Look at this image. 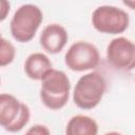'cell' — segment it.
Here are the masks:
<instances>
[{
	"label": "cell",
	"instance_id": "cell-1",
	"mask_svg": "<svg viewBox=\"0 0 135 135\" xmlns=\"http://www.w3.org/2000/svg\"><path fill=\"white\" fill-rule=\"evenodd\" d=\"M40 99L50 110L62 109L70 97L71 82L62 71L52 69L40 80Z\"/></svg>",
	"mask_w": 135,
	"mask_h": 135
},
{
	"label": "cell",
	"instance_id": "cell-2",
	"mask_svg": "<svg viewBox=\"0 0 135 135\" xmlns=\"http://www.w3.org/2000/svg\"><path fill=\"white\" fill-rule=\"evenodd\" d=\"M107 91V81L98 72L81 76L73 92L74 103L82 110H91L99 104Z\"/></svg>",
	"mask_w": 135,
	"mask_h": 135
},
{
	"label": "cell",
	"instance_id": "cell-3",
	"mask_svg": "<svg viewBox=\"0 0 135 135\" xmlns=\"http://www.w3.org/2000/svg\"><path fill=\"white\" fill-rule=\"evenodd\" d=\"M43 20L42 11L35 4H22L19 6L9 23L13 38L18 42H28L36 35Z\"/></svg>",
	"mask_w": 135,
	"mask_h": 135
},
{
	"label": "cell",
	"instance_id": "cell-4",
	"mask_svg": "<svg viewBox=\"0 0 135 135\" xmlns=\"http://www.w3.org/2000/svg\"><path fill=\"white\" fill-rule=\"evenodd\" d=\"M92 24L102 34L117 35L123 33L130 24L129 14L117 6L100 5L92 14Z\"/></svg>",
	"mask_w": 135,
	"mask_h": 135
},
{
	"label": "cell",
	"instance_id": "cell-5",
	"mask_svg": "<svg viewBox=\"0 0 135 135\" xmlns=\"http://www.w3.org/2000/svg\"><path fill=\"white\" fill-rule=\"evenodd\" d=\"M100 61L98 49L86 41L73 43L64 55L65 65L74 72H84L95 69Z\"/></svg>",
	"mask_w": 135,
	"mask_h": 135
},
{
	"label": "cell",
	"instance_id": "cell-6",
	"mask_svg": "<svg viewBox=\"0 0 135 135\" xmlns=\"http://www.w3.org/2000/svg\"><path fill=\"white\" fill-rule=\"evenodd\" d=\"M108 62L116 70L130 72L135 66V46L126 37H117L107 46Z\"/></svg>",
	"mask_w": 135,
	"mask_h": 135
},
{
	"label": "cell",
	"instance_id": "cell-7",
	"mask_svg": "<svg viewBox=\"0 0 135 135\" xmlns=\"http://www.w3.org/2000/svg\"><path fill=\"white\" fill-rule=\"evenodd\" d=\"M69 40V34L66 30L58 24L52 23L46 25L40 34V45L50 54H57L63 50Z\"/></svg>",
	"mask_w": 135,
	"mask_h": 135
},
{
	"label": "cell",
	"instance_id": "cell-8",
	"mask_svg": "<svg viewBox=\"0 0 135 135\" xmlns=\"http://www.w3.org/2000/svg\"><path fill=\"white\" fill-rule=\"evenodd\" d=\"M22 102L12 94H0V127L5 131L13 126L20 114Z\"/></svg>",
	"mask_w": 135,
	"mask_h": 135
},
{
	"label": "cell",
	"instance_id": "cell-9",
	"mask_svg": "<svg viewBox=\"0 0 135 135\" xmlns=\"http://www.w3.org/2000/svg\"><path fill=\"white\" fill-rule=\"evenodd\" d=\"M52 69L53 64L50 58L43 53H33L24 62V72L26 76L33 80H41Z\"/></svg>",
	"mask_w": 135,
	"mask_h": 135
},
{
	"label": "cell",
	"instance_id": "cell-10",
	"mask_svg": "<svg viewBox=\"0 0 135 135\" xmlns=\"http://www.w3.org/2000/svg\"><path fill=\"white\" fill-rule=\"evenodd\" d=\"M98 123L86 115L73 116L66 123L65 135H97Z\"/></svg>",
	"mask_w": 135,
	"mask_h": 135
},
{
	"label": "cell",
	"instance_id": "cell-11",
	"mask_svg": "<svg viewBox=\"0 0 135 135\" xmlns=\"http://www.w3.org/2000/svg\"><path fill=\"white\" fill-rule=\"evenodd\" d=\"M16 56L14 44L7 39L0 36V68L11 64Z\"/></svg>",
	"mask_w": 135,
	"mask_h": 135
},
{
	"label": "cell",
	"instance_id": "cell-12",
	"mask_svg": "<svg viewBox=\"0 0 135 135\" xmlns=\"http://www.w3.org/2000/svg\"><path fill=\"white\" fill-rule=\"evenodd\" d=\"M30 118H31V111H30V108H28L25 103L22 102L20 114H19V116L17 117L16 121L13 123V126H11V127L7 129V132L16 133V132L21 131V130L27 124V122L30 121Z\"/></svg>",
	"mask_w": 135,
	"mask_h": 135
},
{
	"label": "cell",
	"instance_id": "cell-13",
	"mask_svg": "<svg viewBox=\"0 0 135 135\" xmlns=\"http://www.w3.org/2000/svg\"><path fill=\"white\" fill-rule=\"evenodd\" d=\"M24 135H51V132L49 128L43 124H35L31 127Z\"/></svg>",
	"mask_w": 135,
	"mask_h": 135
},
{
	"label": "cell",
	"instance_id": "cell-14",
	"mask_svg": "<svg viewBox=\"0 0 135 135\" xmlns=\"http://www.w3.org/2000/svg\"><path fill=\"white\" fill-rule=\"evenodd\" d=\"M11 9V3L5 0H0V22L5 20Z\"/></svg>",
	"mask_w": 135,
	"mask_h": 135
},
{
	"label": "cell",
	"instance_id": "cell-15",
	"mask_svg": "<svg viewBox=\"0 0 135 135\" xmlns=\"http://www.w3.org/2000/svg\"><path fill=\"white\" fill-rule=\"evenodd\" d=\"M103 135H122V134H121V133H119V132L112 131V132H108V133H105V134H103Z\"/></svg>",
	"mask_w": 135,
	"mask_h": 135
},
{
	"label": "cell",
	"instance_id": "cell-16",
	"mask_svg": "<svg viewBox=\"0 0 135 135\" xmlns=\"http://www.w3.org/2000/svg\"><path fill=\"white\" fill-rule=\"evenodd\" d=\"M0 84H1V78H0Z\"/></svg>",
	"mask_w": 135,
	"mask_h": 135
},
{
	"label": "cell",
	"instance_id": "cell-17",
	"mask_svg": "<svg viewBox=\"0 0 135 135\" xmlns=\"http://www.w3.org/2000/svg\"><path fill=\"white\" fill-rule=\"evenodd\" d=\"M0 36H1V35H0Z\"/></svg>",
	"mask_w": 135,
	"mask_h": 135
}]
</instances>
